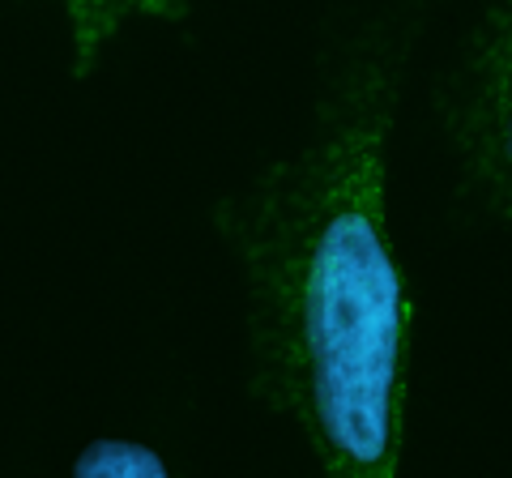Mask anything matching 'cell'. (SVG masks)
<instances>
[{
  "mask_svg": "<svg viewBox=\"0 0 512 478\" xmlns=\"http://www.w3.org/2000/svg\"><path fill=\"white\" fill-rule=\"evenodd\" d=\"M414 18L325 30L308 133L218 201L248 299V393L329 478H397L414 299L389 239V137Z\"/></svg>",
  "mask_w": 512,
  "mask_h": 478,
  "instance_id": "cell-1",
  "label": "cell"
},
{
  "mask_svg": "<svg viewBox=\"0 0 512 478\" xmlns=\"http://www.w3.org/2000/svg\"><path fill=\"white\" fill-rule=\"evenodd\" d=\"M436 120L461 193L495 218H512V0H483L440 73Z\"/></svg>",
  "mask_w": 512,
  "mask_h": 478,
  "instance_id": "cell-2",
  "label": "cell"
},
{
  "mask_svg": "<svg viewBox=\"0 0 512 478\" xmlns=\"http://www.w3.org/2000/svg\"><path fill=\"white\" fill-rule=\"evenodd\" d=\"M64 22L73 39V77H90L99 65L103 47L120 35L124 22L158 18V22H184L188 0H60Z\"/></svg>",
  "mask_w": 512,
  "mask_h": 478,
  "instance_id": "cell-3",
  "label": "cell"
},
{
  "mask_svg": "<svg viewBox=\"0 0 512 478\" xmlns=\"http://www.w3.org/2000/svg\"><path fill=\"white\" fill-rule=\"evenodd\" d=\"M73 474L77 478H167L171 466L163 453L141 440L103 436V440H90L86 449L77 453Z\"/></svg>",
  "mask_w": 512,
  "mask_h": 478,
  "instance_id": "cell-4",
  "label": "cell"
}]
</instances>
